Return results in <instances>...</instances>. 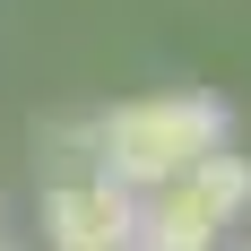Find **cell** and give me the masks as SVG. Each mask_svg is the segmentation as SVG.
Masks as SVG:
<instances>
[{"instance_id": "cell-3", "label": "cell", "mask_w": 251, "mask_h": 251, "mask_svg": "<svg viewBox=\"0 0 251 251\" xmlns=\"http://www.w3.org/2000/svg\"><path fill=\"white\" fill-rule=\"evenodd\" d=\"M44 243L52 251H130L139 243V191L113 174H44Z\"/></svg>"}, {"instance_id": "cell-2", "label": "cell", "mask_w": 251, "mask_h": 251, "mask_svg": "<svg viewBox=\"0 0 251 251\" xmlns=\"http://www.w3.org/2000/svg\"><path fill=\"white\" fill-rule=\"evenodd\" d=\"M243 208H251V156L217 148L139 200V251H226Z\"/></svg>"}, {"instance_id": "cell-1", "label": "cell", "mask_w": 251, "mask_h": 251, "mask_svg": "<svg viewBox=\"0 0 251 251\" xmlns=\"http://www.w3.org/2000/svg\"><path fill=\"white\" fill-rule=\"evenodd\" d=\"M217 148H234V113L217 96H200V87H182V96H130L113 113H96V174H113L139 200L156 182L191 174Z\"/></svg>"}, {"instance_id": "cell-4", "label": "cell", "mask_w": 251, "mask_h": 251, "mask_svg": "<svg viewBox=\"0 0 251 251\" xmlns=\"http://www.w3.org/2000/svg\"><path fill=\"white\" fill-rule=\"evenodd\" d=\"M243 251H251V243H243Z\"/></svg>"}]
</instances>
